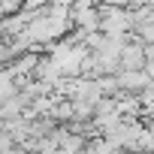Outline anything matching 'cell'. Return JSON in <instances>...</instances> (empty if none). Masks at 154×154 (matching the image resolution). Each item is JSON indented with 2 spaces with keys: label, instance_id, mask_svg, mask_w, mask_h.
<instances>
[{
  "label": "cell",
  "instance_id": "6da1fadb",
  "mask_svg": "<svg viewBox=\"0 0 154 154\" xmlns=\"http://www.w3.org/2000/svg\"><path fill=\"white\" fill-rule=\"evenodd\" d=\"M100 12V33L109 39H130L133 24H130V9H115V6H97Z\"/></svg>",
  "mask_w": 154,
  "mask_h": 154
},
{
  "label": "cell",
  "instance_id": "7a4b0ae2",
  "mask_svg": "<svg viewBox=\"0 0 154 154\" xmlns=\"http://www.w3.org/2000/svg\"><path fill=\"white\" fill-rule=\"evenodd\" d=\"M118 72H133V69H145V45L130 33V39L121 48V60H118Z\"/></svg>",
  "mask_w": 154,
  "mask_h": 154
},
{
  "label": "cell",
  "instance_id": "3957f363",
  "mask_svg": "<svg viewBox=\"0 0 154 154\" xmlns=\"http://www.w3.org/2000/svg\"><path fill=\"white\" fill-rule=\"evenodd\" d=\"M115 82H118V91H121V94H133V97H139L142 91H148L151 75H148L145 69H133V72H118Z\"/></svg>",
  "mask_w": 154,
  "mask_h": 154
},
{
  "label": "cell",
  "instance_id": "277c9868",
  "mask_svg": "<svg viewBox=\"0 0 154 154\" xmlns=\"http://www.w3.org/2000/svg\"><path fill=\"white\" fill-rule=\"evenodd\" d=\"M12 97H18V85H15L12 75H9V69H3V72H0V106L9 103Z\"/></svg>",
  "mask_w": 154,
  "mask_h": 154
},
{
  "label": "cell",
  "instance_id": "5b68a950",
  "mask_svg": "<svg viewBox=\"0 0 154 154\" xmlns=\"http://www.w3.org/2000/svg\"><path fill=\"white\" fill-rule=\"evenodd\" d=\"M48 6H51V0H21V9H27V12H42Z\"/></svg>",
  "mask_w": 154,
  "mask_h": 154
},
{
  "label": "cell",
  "instance_id": "8992f818",
  "mask_svg": "<svg viewBox=\"0 0 154 154\" xmlns=\"http://www.w3.org/2000/svg\"><path fill=\"white\" fill-rule=\"evenodd\" d=\"M100 6H115V9H130L133 0H100Z\"/></svg>",
  "mask_w": 154,
  "mask_h": 154
},
{
  "label": "cell",
  "instance_id": "52a82bcc",
  "mask_svg": "<svg viewBox=\"0 0 154 154\" xmlns=\"http://www.w3.org/2000/svg\"><path fill=\"white\" fill-rule=\"evenodd\" d=\"M100 6V0H75L72 9H97Z\"/></svg>",
  "mask_w": 154,
  "mask_h": 154
},
{
  "label": "cell",
  "instance_id": "ba28073f",
  "mask_svg": "<svg viewBox=\"0 0 154 154\" xmlns=\"http://www.w3.org/2000/svg\"><path fill=\"white\" fill-rule=\"evenodd\" d=\"M0 154H27L24 148H18V145H12V148H6V151H0Z\"/></svg>",
  "mask_w": 154,
  "mask_h": 154
}]
</instances>
